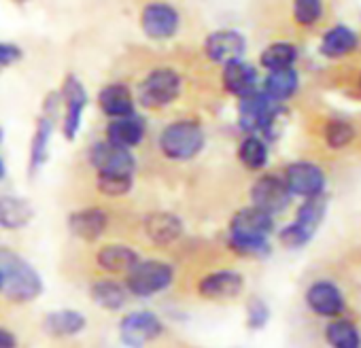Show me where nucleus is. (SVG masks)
Segmentation results:
<instances>
[{"label":"nucleus","instance_id":"obj_1","mask_svg":"<svg viewBox=\"0 0 361 348\" xmlns=\"http://www.w3.org/2000/svg\"><path fill=\"white\" fill-rule=\"evenodd\" d=\"M272 230V215L255 206L240 209L230 221V247L245 257H264L270 253L268 238Z\"/></svg>","mask_w":361,"mask_h":348},{"label":"nucleus","instance_id":"obj_2","mask_svg":"<svg viewBox=\"0 0 361 348\" xmlns=\"http://www.w3.org/2000/svg\"><path fill=\"white\" fill-rule=\"evenodd\" d=\"M0 272H3V293L16 304H28L43 293V278L18 253L0 251Z\"/></svg>","mask_w":361,"mask_h":348},{"label":"nucleus","instance_id":"obj_3","mask_svg":"<svg viewBox=\"0 0 361 348\" xmlns=\"http://www.w3.org/2000/svg\"><path fill=\"white\" fill-rule=\"evenodd\" d=\"M207 144L202 125L196 119H176L159 134V151L172 161H190Z\"/></svg>","mask_w":361,"mask_h":348},{"label":"nucleus","instance_id":"obj_4","mask_svg":"<svg viewBox=\"0 0 361 348\" xmlns=\"http://www.w3.org/2000/svg\"><path fill=\"white\" fill-rule=\"evenodd\" d=\"M180 87L183 83H180L178 73L170 66H159L138 83L136 102L142 108H164L178 98Z\"/></svg>","mask_w":361,"mask_h":348},{"label":"nucleus","instance_id":"obj_5","mask_svg":"<svg viewBox=\"0 0 361 348\" xmlns=\"http://www.w3.org/2000/svg\"><path fill=\"white\" fill-rule=\"evenodd\" d=\"M283 113L281 102H274L264 92H253L245 98H240L238 106V125L247 134H264L272 136V128L279 121V115Z\"/></svg>","mask_w":361,"mask_h":348},{"label":"nucleus","instance_id":"obj_6","mask_svg":"<svg viewBox=\"0 0 361 348\" xmlns=\"http://www.w3.org/2000/svg\"><path fill=\"white\" fill-rule=\"evenodd\" d=\"M325 211H327V198L323 194L314 196V198H306V202L295 213V221L279 234L281 244L287 249L306 247L310 242V238L314 236V232L319 230V225L325 217Z\"/></svg>","mask_w":361,"mask_h":348},{"label":"nucleus","instance_id":"obj_7","mask_svg":"<svg viewBox=\"0 0 361 348\" xmlns=\"http://www.w3.org/2000/svg\"><path fill=\"white\" fill-rule=\"evenodd\" d=\"M172 280H174L172 266L157 259H147V261H138L128 272L126 289L136 297H151L166 291L172 285Z\"/></svg>","mask_w":361,"mask_h":348},{"label":"nucleus","instance_id":"obj_8","mask_svg":"<svg viewBox=\"0 0 361 348\" xmlns=\"http://www.w3.org/2000/svg\"><path fill=\"white\" fill-rule=\"evenodd\" d=\"M60 102H62L60 94H49L45 104H43V113L37 119V128H35V134L30 140V157H28L30 177H35L49 157V142L54 136V125H56V115H58Z\"/></svg>","mask_w":361,"mask_h":348},{"label":"nucleus","instance_id":"obj_9","mask_svg":"<svg viewBox=\"0 0 361 348\" xmlns=\"http://www.w3.org/2000/svg\"><path fill=\"white\" fill-rule=\"evenodd\" d=\"M164 325L157 314L149 310H136L121 318L119 323V337L128 348H145L149 342L159 337Z\"/></svg>","mask_w":361,"mask_h":348},{"label":"nucleus","instance_id":"obj_10","mask_svg":"<svg viewBox=\"0 0 361 348\" xmlns=\"http://www.w3.org/2000/svg\"><path fill=\"white\" fill-rule=\"evenodd\" d=\"M180 26V15L178 11L164 3V0H153V3L145 5L140 13V28L145 37L153 41H168L178 32Z\"/></svg>","mask_w":361,"mask_h":348},{"label":"nucleus","instance_id":"obj_11","mask_svg":"<svg viewBox=\"0 0 361 348\" xmlns=\"http://www.w3.org/2000/svg\"><path fill=\"white\" fill-rule=\"evenodd\" d=\"M291 198L293 196H291L289 187L285 185V181L281 177H274V174H264V177H259L251 187L253 206L272 217L283 213L289 206Z\"/></svg>","mask_w":361,"mask_h":348},{"label":"nucleus","instance_id":"obj_12","mask_svg":"<svg viewBox=\"0 0 361 348\" xmlns=\"http://www.w3.org/2000/svg\"><path fill=\"white\" fill-rule=\"evenodd\" d=\"M62 104H64V121H62V132L66 140H75L79 130H81V119L83 111L87 106V92L79 77L68 75L62 85Z\"/></svg>","mask_w":361,"mask_h":348},{"label":"nucleus","instance_id":"obj_13","mask_svg":"<svg viewBox=\"0 0 361 348\" xmlns=\"http://www.w3.org/2000/svg\"><path fill=\"white\" fill-rule=\"evenodd\" d=\"M285 185L289 187L291 196L300 198H314L321 196L325 189V174L317 163L310 161H293L285 168Z\"/></svg>","mask_w":361,"mask_h":348},{"label":"nucleus","instance_id":"obj_14","mask_svg":"<svg viewBox=\"0 0 361 348\" xmlns=\"http://www.w3.org/2000/svg\"><path fill=\"white\" fill-rule=\"evenodd\" d=\"M90 163L96 168V172L134 174L136 170V159L130 153V149L113 144L109 140H100L90 149Z\"/></svg>","mask_w":361,"mask_h":348},{"label":"nucleus","instance_id":"obj_15","mask_svg":"<svg viewBox=\"0 0 361 348\" xmlns=\"http://www.w3.org/2000/svg\"><path fill=\"white\" fill-rule=\"evenodd\" d=\"M245 51H247V39L236 30H215L204 39V54L215 64L243 60Z\"/></svg>","mask_w":361,"mask_h":348},{"label":"nucleus","instance_id":"obj_16","mask_svg":"<svg viewBox=\"0 0 361 348\" xmlns=\"http://www.w3.org/2000/svg\"><path fill=\"white\" fill-rule=\"evenodd\" d=\"M243 287H245V278L238 272L221 270V272H213L204 276L198 282V293L213 302H226V299L238 297Z\"/></svg>","mask_w":361,"mask_h":348},{"label":"nucleus","instance_id":"obj_17","mask_svg":"<svg viewBox=\"0 0 361 348\" xmlns=\"http://www.w3.org/2000/svg\"><path fill=\"white\" fill-rule=\"evenodd\" d=\"M306 304L314 314L329 316V318L338 316L344 310V297L340 289L329 280L312 282L310 289L306 291Z\"/></svg>","mask_w":361,"mask_h":348},{"label":"nucleus","instance_id":"obj_18","mask_svg":"<svg viewBox=\"0 0 361 348\" xmlns=\"http://www.w3.org/2000/svg\"><path fill=\"white\" fill-rule=\"evenodd\" d=\"M106 225H109V215L98 206L81 209L68 217L71 234L77 236L79 240H85V242L98 240L106 232Z\"/></svg>","mask_w":361,"mask_h":348},{"label":"nucleus","instance_id":"obj_19","mask_svg":"<svg viewBox=\"0 0 361 348\" xmlns=\"http://www.w3.org/2000/svg\"><path fill=\"white\" fill-rule=\"evenodd\" d=\"M142 228L147 238L157 247H168L183 236V221L172 213H151L147 215Z\"/></svg>","mask_w":361,"mask_h":348},{"label":"nucleus","instance_id":"obj_20","mask_svg":"<svg viewBox=\"0 0 361 348\" xmlns=\"http://www.w3.org/2000/svg\"><path fill=\"white\" fill-rule=\"evenodd\" d=\"M221 81H224L226 92L236 98H245V96L257 92V70L243 60L224 64Z\"/></svg>","mask_w":361,"mask_h":348},{"label":"nucleus","instance_id":"obj_21","mask_svg":"<svg viewBox=\"0 0 361 348\" xmlns=\"http://www.w3.org/2000/svg\"><path fill=\"white\" fill-rule=\"evenodd\" d=\"M147 134V125L145 119L138 117L136 113L123 115V117H115L111 119V123L106 125V140L126 149H132L136 144L142 142Z\"/></svg>","mask_w":361,"mask_h":348},{"label":"nucleus","instance_id":"obj_22","mask_svg":"<svg viewBox=\"0 0 361 348\" xmlns=\"http://www.w3.org/2000/svg\"><path fill=\"white\" fill-rule=\"evenodd\" d=\"M98 104H100V111L111 119L134 113V96L130 87L123 83L104 85L98 94Z\"/></svg>","mask_w":361,"mask_h":348},{"label":"nucleus","instance_id":"obj_23","mask_svg":"<svg viewBox=\"0 0 361 348\" xmlns=\"http://www.w3.org/2000/svg\"><path fill=\"white\" fill-rule=\"evenodd\" d=\"M357 45H359V37L355 30H350L346 26H334L323 35L319 51L329 60H338V58H344L350 51H355Z\"/></svg>","mask_w":361,"mask_h":348},{"label":"nucleus","instance_id":"obj_24","mask_svg":"<svg viewBox=\"0 0 361 348\" xmlns=\"http://www.w3.org/2000/svg\"><path fill=\"white\" fill-rule=\"evenodd\" d=\"M35 217V209L26 198L3 196L0 198V228L3 230H22Z\"/></svg>","mask_w":361,"mask_h":348},{"label":"nucleus","instance_id":"obj_25","mask_svg":"<svg viewBox=\"0 0 361 348\" xmlns=\"http://www.w3.org/2000/svg\"><path fill=\"white\" fill-rule=\"evenodd\" d=\"M138 261V253L126 244H106L96 253V263L111 274H128Z\"/></svg>","mask_w":361,"mask_h":348},{"label":"nucleus","instance_id":"obj_26","mask_svg":"<svg viewBox=\"0 0 361 348\" xmlns=\"http://www.w3.org/2000/svg\"><path fill=\"white\" fill-rule=\"evenodd\" d=\"M87 321L77 310H56L43 318V327L54 337H73L85 329Z\"/></svg>","mask_w":361,"mask_h":348},{"label":"nucleus","instance_id":"obj_27","mask_svg":"<svg viewBox=\"0 0 361 348\" xmlns=\"http://www.w3.org/2000/svg\"><path fill=\"white\" fill-rule=\"evenodd\" d=\"M298 85H300V79H298V73L293 70V66L291 68H279V70L268 73L262 92L268 98H272L274 102H285L291 96H295Z\"/></svg>","mask_w":361,"mask_h":348},{"label":"nucleus","instance_id":"obj_28","mask_svg":"<svg viewBox=\"0 0 361 348\" xmlns=\"http://www.w3.org/2000/svg\"><path fill=\"white\" fill-rule=\"evenodd\" d=\"M92 299L96 306L104 308V310H121L126 306V297H128V289L121 287L119 282L115 280H98L92 285V291H90Z\"/></svg>","mask_w":361,"mask_h":348},{"label":"nucleus","instance_id":"obj_29","mask_svg":"<svg viewBox=\"0 0 361 348\" xmlns=\"http://www.w3.org/2000/svg\"><path fill=\"white\" fill-rule=\"evenodd\" d=\"M238 159L247 170H262L268 163V147L262 136L247 134V138L238 147Z\"/></svg>","mask_w":361,"mask_h":348},{"label":"nucleus","instance_id":"obj_30","mask_svg":"<svg viewBox=\"0 0 361 348\" xmlns=\"http://www.w3.org/2000/svg\"><path fill=\"white\" fill-rule=\"evenodd\" d=\"M96 187L106 198H121L128 196L134 187V174L123 172H98Z\"/></svg>","mask_w":361,"mask_h":348},{"label":"nucleus","instance_id":"obj_31","mask_svg":"<svg viewBox=\"0 0 361 348\" xmlns=\"http://www.w3.org/2000/svg\"><path fill=\"white\" fill-rule=\"evenodd\" d=\"M298 60V49L291 43H272L262 51L259 64L266 70H279V68H291Z\"/></svg>","mask_w":361,"mask_h":348},{"label":"nucleus","instance_id":"obj_32","mask_svg":"<svg viewBox=\"0 0 361 348\" xmlns=\"http://www.w3.org/2000/svg\"><path fill=\"white\" fill-rule=\"evenodd\" d=\"M325 337L331 348H359L361 335L350 321H331L325 329Z\"/></svg>","mask_w":361,"mask_h":348},{"label":"nucleus","instance_id":"obj_33","mask_svg":"<svg viewBox=\"0 0 361 348\" xmlns=\"http://www.w3.org/2000/svg\"><path fill=\"white\" fill-rule=\"evenodd\" d=\"M325 142L329 149H344L346 144L353 142L355 138V128L348 123V121H342V119H331L327 125H325Z\"/></svg>","mask_w":361,"mask_h":348},{"label":"nucleus","instance_id":"obj_34","mask_svg":"<svg viewBox=\"0 0 361 348\" xmlns=\"http://www.w3.org/2000/svg\"><path fill=\"white\" fill-rule=\"evenodd\" d=\"M323 18V0H293V20L300 26H314Z\"/></svg>","mask_w":361,"mask_h":348},{"label":"nucleus","instance_id":"obj_35","mask_svg":"<svg viewBox=\"0 0 361 348\" xmlns=\"http://www.w3.org/2000/svg\"><path fill=\"white\" fill-rule=\"evenodd\" d=\"M268 318H270V308L266 306V302H262L257 297L251 299L249 308H247V325L251 329H262V327H266Z\"/></svg>","mask_w":361,"mask_h":348},{"label":"nucleus","instance_id":"obj_36","mask_svg":"<svg viewBox=\"0 0 361 348\" xmlns=\"http://www.w3.org/2000/svg\"><path fill=\"white\" fill-rule=\"evenodd\" d=\"M22 60V49L11 43H0V66H11Z\"/></svg>","mask_w":361,"mask_h":348},{"label":"nucleus","instance_id":"obj_37","mask_svg":"<svg viewBox=\"0 0 361 348\" xmlns=\"http://www.w3.org/2000/svg\"><path fill=\"white\" fill-rule=\"evenodd\" d=\"M18 346V337L9 331L0 327V348H16Z\"/></svg>","mask_w":361,"mask_h":348},{"label":"nucleus","instance_id":"obj_38","mask_svg":"<svg viewBox=\"0 0 361 348\" xmlns=\"http://www.w3.org/2000/svg\"><path fill=\"white\" fill-rule=\"evenodd\" d=\"M5 172H7V168H5V161H3V157H0V181L5 179Z\"/></svg>","mask_w":361,"mask_h":348},{"label":"nucleus","instance_id":"obj_39","mask_svg":"<svg viewBox=\"0 0 361 348\" xmlns=\"http://www.w3.org/2000/svg\"><path fill=\"white\" fill-rule=\"evenodd\" d=\"M3 138H5V130H3V125H0V144H3Z\"/></svg>","mask_w":361,"mask_h":348},{"label":"nucleus","instance_id":"obj_40","mask_svg":"<svg viewBox=\"0 0 361 348\" xmlns=\"http://www.w3.org/2000/svg\"><path fill=\"white\" fill-rule=\"evenodd\" d=\"M0 293H3V272H0Z\"/></svg>","mask_w":361,"mask_h":348},{"label":"nucleus","instance_id":"obj_41","mask_svg":"<svg viewBox=\"0 0 361 348\" xmlns=\"http://www.w3.org/2000/svg\"><path fill=\"white\" fill-rule=\"evenodd\" d=\"M359 85H361V77H359Z\"/></svg>","mask_w":361,"mask_h":348}]
</instances>
